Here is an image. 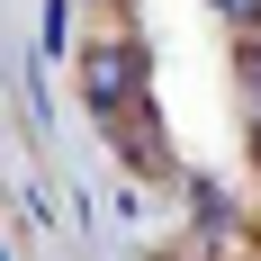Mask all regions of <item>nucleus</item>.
<instances>
[{"mask_svg": "<svg viewBox=\"0 0 261 261\" xmlns=\"http://www.w3.org/2000/svg\"><path fill=\"white\" fill-rule=\"evenodd\" d=\"M252 99H261V54H252Z\"/></svg>", "mask_w": 261, "mask_h": 261, "instance_id": "f257e3e1", "label": "nucleus"}]
</instances>
